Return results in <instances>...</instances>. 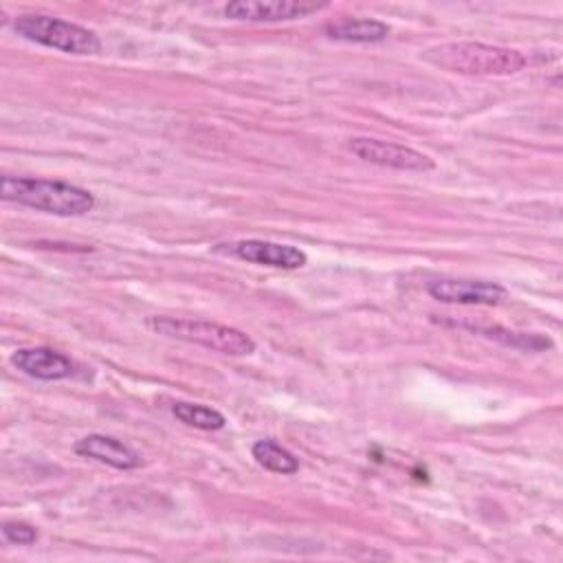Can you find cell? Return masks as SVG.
Wrapping results in <instances>:
<instances>
[{
  "mask_svg": "<svg viewBox=\"0 0 563 563\" xmlns=\"http://www.w3.org/2000/svg\"><path fill=\"white\" fill-rule=\"evenodd\" d=\"M422 59L440 70L471 77L515 75L528 64L523 53L484 42H444L427 48Z\"/></svg>",
  "mask_w": 563,
  "mask_h": 563,
  "instance_id": "6da1fadb",
  "label": "cell"
},
{
  "mask_svg": "<svg viewBox=\"0 0 563 563\" xmlns=\"http://www.w3.org/2000/svg\"><path fill=\"white\" fill-rule=\"evenodd\" d=\"M0 196L7 202L55 216H84L95 207V196L88 189L66 180L33 176H2Z\"/></svg>",
  "mask_w": 563,
  "mask_h": 563,
  "instance_id": "7a4b0ae2",
  "label": "cell"
},
{
  "mask_svg": "<svg viewBox=\"0 0 563 563\" xmlns=\"http://www.w3.org/2000/svg\"><path fill=\"white\" fill-rule=\"evenodd\" d=\"M145 323L156 334L196 343L227 356H249L255 352V341L246 332L218 321L191 317H147Z\"/></svg>",
  "mask_w": 563,
  "mask_h": 563,
  "instance_id": "3957f363",
  "label": "cell"
},
{
  "mask_svg": "<svg viewBox=\"0 0 563 563\" xmlns=\"http://www.w3.org/2000/svg\"><path fill=\"white\" fill-rule=\"evenodd\" d=\"M13 29L24 40L62 51V53L97 55L101 51V42L95 31L55 15H44V13L20 15L13 22Z\"/></svg>",
  "mask_w": 563,
  "mask_h": 563,
  "instance_id": "277c9868",
  "label": "cell"
},
{
  "mask_svg": "<svg viewBox=\"0 0 563 563\" xmlns=\"http://www.w3.org/2000/svg\"><path fill=\"white\" fill-rule=\"evenodd\" d=\"M347 147L361 161L378 165V167H389V169H400V172H429L435 167L433 158H429L427 154H422L409 145L394 143V141L356 136V139H350Z\"/></svg>",
  "mask_w": 563,
  "mask_h": 563,
  "instance_id": "5b68a950",
  "label": "cell"
},
{
  "mask_svg": "<svg viewBox=\"0 0 563 563\" xmlns=\"http://www.w3.org/2000/svg\"><path fill=\"white\" fill-rule=\"evenodd\" d=\"M213 251L238 257L249 264L284 268V271H295L308 264V255L299 246L268 242V240H240L231 244H216Z\"/></svg>",
  "mask_w": 563,
  "mask_h": 563,
  "instance_id": "8992f818",
  "label": "cell"
},
{
  "mask_svg": "<svg viewBox=\"0 0 563 563\" xmlns=\"http://www.w3.org/2000/svg\"><path fill=\"white\" fill-rule=\"evenodd\" d=\"M427 292L444 303L462 306H497L508 297V290L497 282L440 277L427 284Z\"/></svg>",
  "mask_w": 563,
  "mask_h": 563,
  "instance_id": "52a82bcc",
  "label": "cell"
},
{
  "mask_svg": "<svg viewBox=\"0 0 563 563\" xmlns=\"http://www.w3.org/2000/svg\"><path fill=\"white\" fill-rule=\"evenodd\" d=\"M325 2H303V0H235L224 7V15L244 22H282L306 18L325 9Z\"/></svg>",
  "mask_w": 563,
  "mask_h": 563,
  "instance_id": "ba28073f",
  "label": "cell"
},
{
  "mask_svg": "<svg viewBox=\"0 0 563 563\" xmlns=\"http://www.w3.org/2000/svg\"><path fill=\"white\" fill-rule=\"evenodd\" d=\"M11 365L37 380H62L75 372L73 361L53 347H20L11 354Z\"/></svg>",
  "mask_w": 563,
  "mask_h": 563,
  "instance_id": "9c48e42d",
  "label": "cell"
},
{
  "mask_svg": "<svg viewBox=\"0 0 563 563\" xmlns=\"http://www.w3.org/2000/svg\"><path fill=\"white\" fill-rule=\"evenodd\" d=\"M75 453L81 457H90L95 462H101L106 466L119 468V471H134L141 466V455L128 446L125 442L103 435V433H90L75 442Z\"/></svg>",
  "mask_w": 563,
  "mask_h": 563,
  "instance_id": "30bf717a",
  "label": "cell"
},
{
  "mask_svg": "<svg viewBox=\"0 0 563 563\" xmlns=\"http://www.w3.org/2000/svg\"><path fill=\"white\" fill-rule=\"evenodd\" d=\"M323 33L339 42L376 44L387 40L389 26L376 18H336L323 24Z\"/></svg>",
  "mask_w": 563,
  "mask_h": 563,
  "instance_id": "8fae6325",
  "label": "cell"
},
{
  "mask_svg": "<svg viewBox=\"0 0 563 563\" xmlns=\"http://www.w3.org/2000/svg\"><path fill=\"white\" fill-rule=\"evenodd\" d=\"M251 455L255 457V462L260 466H264L266 471H273V473L292 475L299 471V460L288 449L277 444L275 440H257L251 446Z\"/></svg>",
  "mask_w": 563,
  "mask_h": 563,
  "instance_id": "7c38bea8",
  "label": "cell"
},
{
  "mask_svg": "<svg viewBox=\"0 0 563 563\" xmlns=\"http://www.w3.org/2000/svg\"><path fill=\"white\" fill-rule=\"evenodd\" d=\"M172 413L187 427L200 429V431H218L227 424V418L207 405H198V402H187V400H178L172 405Z\"/></svg>",
  "mask_w": 563,
  "mask_h": 563,
  "instance_id": "4fadbf2b",
  "label": "cell"
},
{
  "mask_svg": "<svg viewBox=\"0 0 563 563\" xmlns=\"http://www.w3.org/2000/svg\"><path fill=\"white\" fill-rule=\"evenodd\" d=\"M2 537L15 545H31L37 541V530L24 521H4Z\"/></svg>",
  "mask_w": 563,
  "mask_h": 563,
  "instance_id": "5bb4252c",
  "label": "cell"
}]
</instances>
